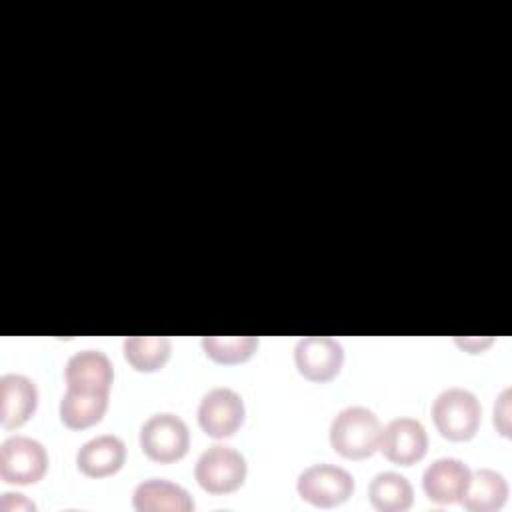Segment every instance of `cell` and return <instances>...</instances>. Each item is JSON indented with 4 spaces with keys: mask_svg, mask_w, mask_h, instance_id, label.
Here are the masks:
<instances>
[{
    "mask_svg": "<svg viewBox=\"0 0 512 512\" xmlns=\"http://www.w3.org/2000/svg\"><path fill=\"white\" fill-rule=\"evenodd\" d=\"M380 432L382 424L370 408L348 406L332 418L330 444L340 456L362 460L378 450Z\"/></svg>",
    "mask_w": 512,
    "mask_h": 512,
    "instance_id": "cell-1",
    "label": "cell"
},
{
    "mask_svg": "<svg viewBox=\"0 0 512 512\" xmlns=\"http://www.w3.org/2000/svg\"><path fill=\"white\" fill-rule=\"evenodd\" d=\"M470 480V468L458 458L446 456L434 460L422 474V488L426 496L436 504L460 502L466 484Z\"/></svg>",
    "mask_w": 512,
    "mask_h": 512,
    "instance_id": "cell-11",
    "label": "cell"
},
{
    "mask_svg": "<svg viewBox=\"0 0 512 512\" xmlns=\"http://www.w3.org/2000/svg\"><path fill=\"white\" fill-rule=\"evenodd\" d=\"M298 372L312 382L332 380L344 362V348L330 336H304L294 346Z\"/></svg>",
    "mask_w": 512,
    "mask_h": 512,
    "instance_id": "cell-9",
    "label": "cell"
},
{
    "mask_svg": "<svg viewBox=\"0 0 512 512\" xmlns=\"http://www.w3.org/2000/svg\"><path fill=\"white\" fill-rule=\"evenodd\" d=\"M370 502L380 512H404L412 506L414 490L406 476L398 472H380L368 486Z\"/></svg>",
    "mask_w": 512,
    "mask_h": 512,
    "instance_id": "cell-17",
    "label": "cell"
},
{
    "mask_svg": "<svg viewBox=\"0 0 512 512\" xmlns=\"http://www.w3.org/2000/svg\"><path fill=\"white\" fill-rule=\"evenodd\" d=\"M494 340L492 338H456V344L464 350H470V352H480L484 348H488Z\"/></svg>",
    "mask_w": 512,
    "mask_h": 512,
    "instance_id": "cell-22",
    "label": "cell"
},
{
    "mask_svg": "<svg viewBox=\"0 0 512 512\" xmlns=\"http://www.w3.org/2000/svg\"><path fill=\"white\" fill-rule=\"evenodd\" d=\"M296 490L302 500L318 508H332L346 502L354 492V478L336 464H312L300 472Z\"/></svg>",
    "mask_w": 512,
    "mask_h": 512,
    "instance_id": "cell-6",
    "label": "cell"
},
{
    "mask_svg": "<svg viewBox=\"0 0 512 512\" xmlns=\"http://www.w3.org/2000/svg\"><path fill=\"white\" fill-rule=\"evenodd\" d=\"M242 396L226 386L208 390L198 404V424L210 438H228L244 422Z\"/></svg>",
    "mask_w": 512,
    "mask_h": 512,
    "instance_id": "cell-7",
    "label": "cell"
},
{
    "mask_svg": "<svg viewBox=\"0 0 512 512\" xmlns=\"http://www.w3.org/2000/svg\"><path fill=\"white\" fill-rule=\"evenodd\" d=\"M378 448L382 454L400 466H412L426 456L428 434L420 420L400 416L390 420L380 432Z\"/></svg>",
    "mask_w": 512,
    "mask_h": 512,
    "instance_id": "cell-8",
    "label": "cell"
},
{
    "mask_svg": "<svg viewBox=\"0 0 512 512\" xmlns=\"http://www.w3.org/2000/svg\"><path fill=\"white\" fill-rule=\"evenodd\" d=\"M246 458L232 446L214 444L196 460L194 476L202 490L210 494H230L246 480Z\"/></svg>",
    "mask_w": 512,
    "mask_h": 512,
    "instance_id": "cell-3",
    "label": "cell"
},
{
    "mask_svg": "<svg viewBox=\"0 0 512 512\" xmlns=\"http://www.w3.org/2000/svg\"><path fill=\"white\" fill-rule=\"evenodd\" d=\"M38 406V388L24 374L0 376V424L6 430L26 424Z\"/></svg>",
    "mask_w": 512,
    "mask_h": 512,
    "instance_id": "cell-10",
    "label": "cell"
},
{
    "mask_svg": "<svg viewBox=\"0 0 512 512\" xmlns=\"http://www.w3.org/2000/svg\"><path fill=\"white\" fill-rule=\"evenodd\" d=\"M126 362L138 372L160 370L172 352V342L166 336H128L122 344Z\"/></svg>",
    "mask_w": 512,
    "mask_h": 512,
    "instance_id": "cell-18",
    "label": "cell"
},
{
    "mask_svg": "<svg viewBox=\"0 0 512 512\" xmlns=\"http://www.w3.org/2000/svg\"><path fill=\"white\" fill-rule=\"evenodd\" d=\"M494 426L504 438L510 436V388H504L494 404Z\"/></svg>",
    "mask_w": 512,
    "mask_h": 512,
    "instance_id": "cell-20",
    "label": "cell"
},
{
    "mask_svg": "<svg viewBox=\"0 0 512 512\" xmlns=\"http://www.w3.org/2000/svg\"><path fill=\"white\" fill-rule=\"evenodd\" d=\"M202 348L218 364H240L252 358L258 348L256 336H204Z\"/></svg>",
    "mask_w": 512,
    "mask_h": 512,
    "instance_id": "cell-19",
    "label": "cell"
},
{
    "mask_svg": "<svg viewBox=\"0 0 512 512\" xmlns=\"http://www.w3.org/2000/svg\"><path fill=\"white\" fill-rule=\"evenodd\" d=\"M142 452L160 464H170L186 456L190 432L186 422L172 412L152 414L140 428Z\"/></svg>",
    "mask_w": 512,
    "mask_h": 512,
    "instance_id": "cell-4",
    "label": "cell"
},
{
    "mask_svg": "<svg viewBox=\"0 0 512 512\" xmlns=\"http://www.w3.org/2000/svg\"><path fill=\"white\" fill-rule=\"evenodd\" d=\"M48 470L46 448L30 436H10L0 444V478L8 484H36Z\"/></svg>",
    "mask_w": 512,
    "mask_h": 512,
    "instance_id": "cell-5",
    "label": "cell"
},
{
    "mask_svg": "<svg viewBox=\"0 0 512 512\" xmlns=\"http://www.w3.org/2000/svg\"><path fill=\"white\" fill-rule=\"evenodd\" d=\"M432 420L436 430L452 442L474 438L482 422V406L478 398L460 386L442 390L432 402Z\"/></svg>",
    "mask_w": 512,
    "mask_h": 512,
    "instance_id": "cell-2",
    "label": "cell"
},
{
    "mask_svg": "<svg viewBox=\"0 0 512 512\" xmlns=\"http://www.w3.org/2000/svg\"><path fill=\"white\" fill-rule=\"evenodd\" d=\"M66 388L110 392L114 382V368L102 350H80L72 354L64 368Z\"/></svg>",
    "mask_w": 512,
    "mask_h": 512,
    "instance_id": "cell-12",
    "label": "cell"
},
{
    "mask_svg": "<svg viewBox=\"0 0 512 512\" xmlns=\"http://www.w3.org/2000/svg\"><path fill=\"white\" fill-rule=\"evenodd\" d=\"M508 498L506 478L490 468L470 472V480L460 498V504L470 512H496Z\"/></svg>",
    "mask_w": 512,
    "mask_h": 512,
    "instance_id": "cell-15",
    "label": "cell"
},
{
    "mask_svg": "<svg viewBox=\"0 0 512 512\" xmlns=\"http://www.w3.org/2000/svg\"><path fill=\"white\" fill-rule=\"evenodd\" d=\"M132 504L138 512H190L194 510V500L186 488L164 480L150 478L136 486Z\"/></svg>",
    "mask_w": 512,
    "mask_h": 512,
    "instance_id": "cell-14",
    "label": "cell"
},
{
    "mask_svg": "<svg viewBox=\"0 0 512 512\" xmlns=\"http://www.w3.org/2000/svg\"><path fill=\"white\" fill-rule=\"evenodd\" d=\"M0 508L2 510H34V502H30L24 494H12V492H6L2 494V500H0Z\"/></svg>",
    "mask_w": 512,
    "mask_h": 512,
    "instance_id": "cell-21",
    "label": "cell"
},
{
    "mask_svg": "<svg viewBox=\"0 0 512 512\" xmlns=\"http://www.w3.org/2000/svg\"><path fill=\"white\" fill-rule=\"evenodd\" d=\"M126 462V444L114 434H100L84 442L76 454L78 470L88 478L116 474Z\"/></svg>",
    "mask_w": 512,
    "mask_h": 512,
    "instance_id": "cell-13",
    "label": "cell"
},
{
    "mask_svg": "<svg viewBox=\"0 0 512 512\" xmlns=\"http://www.w3.org/2000/svg\"><path fill=\"white\" fill-rule=\"evenodd\" d=\"M110 392L66 388L60 400V420L72 430H84L102 420L108 410Z\"/></svg>",
    "mask_w": 512,
    "mask_h": 512,
    "instance_id": "cell-16",
    "label": "cell"
}]
</instances>
